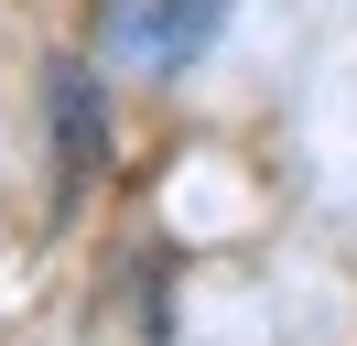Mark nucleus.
<instances>
[{
	"instance_id": "1",
	"label": "nucleus",
	"mask_w": 357,
	"mask_h": 346,
	"mask_svg": "<svg viewBox=\"0 0 357 346\" xmlns=\"http://www.w3.org/2000/svg\"><path fill=\"white\" fill-rule=\"evenodd\" d=\"M227 33V0H98V65L109 76H184Z\"/></svg>"
},
{
	"instance_id": "2",
	"label": "nucleus",
	"mask_w": 357,
	"mask_h": 346,
	"mask_svg": "<svg viewBox=\"0 0 357 346\" xmlns=\"http://www.w3.org/2000/svg\"><path fill=\"white\" fill-rule=\"evenodd\" d=\"M44 98H54V163H66V184H87V173L109 163V108H98V76H87V65H54Z\"/></svg>"
}]
</instances>
